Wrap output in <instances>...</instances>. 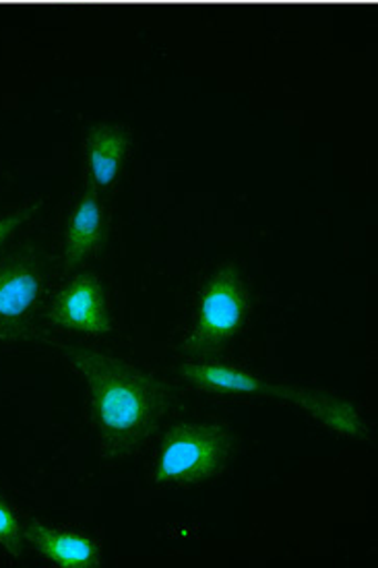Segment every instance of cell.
I'll list each match as a JSON object with an SVG mask.
<instances>
[{"mask_svg":"<svg viewBox=\"0 0 378 568\" xmlns=\"http://www.w3.org/2000/svg\"><path fill=\"white\" fill-rule=\"evenodd\" d=\"M52 345L88 385L93 428L108 459H124L152 440L170 397L157 376L90 347Z\"/></svg>","mask_w":378,"mask_h":568,"instance_id":"1","label":"cell"},{"mask_svg":"<svg viewBox=\"0 0 378 568\" xmlns=\"http://www.w3.org/2000/svg\"><path fill=\"white\" fill-rule=\"evenodd\" d=\"M232 453V438L213 424H178L166 434L157 462L160 486H191L222 471Z\"/></svg>","mask_w":378,"mask_h":568,"instance_id":"2","label":"cell"},{"mask_svg":"<svg viewBox=\"0 0 378 568\" xmlns=\"http://www.w3.org/2000/svg\"><path fill=\"white\" fill-rule=\"evenodd\" d=\"M248 294L238 270L224 267L205 285L186 347L203 354L229 342L248 318Z\"/></svg>","mask_w":378,"mask_h":568,"instance_id":"3","label":"cell"},{"mask_svg":"<svg viewBox=\"0 0 378 568\" xmlns=\"http://www.w3.org/2000/svg\"><path fill=\"white\" fill-rule=\"evenodd\" d=\"M44 292V258L33 248L0 261V344L21 339L33 323Z\"/></svg>","mask_w":378,"mask_h":568,"instance_id":"4","label":"cell"},{"mask_svg":"<svg viewBox=\"0 0 378 568\" xmlns=\"http://www.w3.org/2000/svg\"><path fill=\"white\" fill-rule=\"evenodd\" d=\"M48 318L52 327L73 335H104L110 329V321L102 280L91 273H79L71 277L52 300Z\"/></svg>","mask_w":378,"mask_h":568,"instance_id":"5","label":"cell"},{"mask_svg":"<svg viewBox=\"0 0 378 568\" xmlns=\"http://www.w3.org/2000/svg\"><path fill=\"white\" fill-rule=\"evenodd\" d=\"M104 234H106L104 210L95 193L90 191L79 199L71 215L67 239L62 246V265L67 270H73L81 261L100 251V246L104 244Z\"/></svg>","mask_w":378,"mask_h":568,"instance_id":"6","label":"cell"},{"mask_svg":"<svg viewBox=\"0 0 378 568\" xmlns=\"http://www.w3.org/2000/svg\"><path fill=\"white\" fill-rule=\"evenodd\" d=\"M25 536L44 558L59 567L90 568L100 565L98 546L83 536L59 531L38 521L28 525Z\"/></svg>","mask_w":378,"mask_h":568,"instance_id":"7","label":"cell"},{"mask_svg":"<svg viewBox=\"0 0 378 568\" xmlns=\"http://www.w3.org/2000/svg\"><path fill=\"white\" fill-rule=\"evenodd\" d=\"M279 399L308 412L313 418L320 419L327 428H331L335 433L346 434V436H362L364 434L360 414L351 405L337 399L334 395L284 387Z\"/></svg>","mask_w":378,"mask_h":568,"instance_id":"8","label":"cell"},{"mask_svg":"<svg viewBox=\"0 0 378 568\" xmlns=\"http://www.w3.org/2000/svg\"><path fill=\"white\" fill-rule=\"evenodd\" d=\"M181 374L193 385L203 389L224 390V393H246V395H269L279 397L284 387L267 383L255 374L243 373L219 364H186Z\"/></svg>","mask_w":378,"mask_h":568,"instance_id":"9","label":"cell"},{"mask_svg":"<svg viewBox=\"0 0 378 568\" xmlns=\"http://www.w3.org/2000/svg\"><path fill=\"white\" fill-rule=\"evenodd\" d=\"M126 155V135L116 126H100L91 133L88 141V170L90 179L98 189L112 186L121 174L122 162Z\"/></svg>","mask_w":378,"mask_h":568,"instance_id":"10","label":"cell"},{"mask_svg":"<svg viewBox=\"0 0 378 568\" xmlns=\"http://www.w3.org/2000/svg\"><path fill=\"white\" fill-rule=\"evenodd\" d=\"M0 546L13 556H21V552H23L21 525L17 521L13 510L4 505L2 498H0Z\"/></svg>","mask_w":378,"mask_h":568,"instance_id":"11","label":"cell"},{"mask_svg":"<svg viewBox=\"0 0 378 568\" xmlns=\"http://www.w3.org/2000/svg\"><path fill=\"white\" fill-rule=\"evenodd\" d=\"M31 213H33V207H25V210H19L16 213H9V215L0 217V246L11 239L21 225L28 222Z\"/></svg>","mask_w":378,"mask_h":568,"instance_id":"12","label":"cell"}]
</instances>
